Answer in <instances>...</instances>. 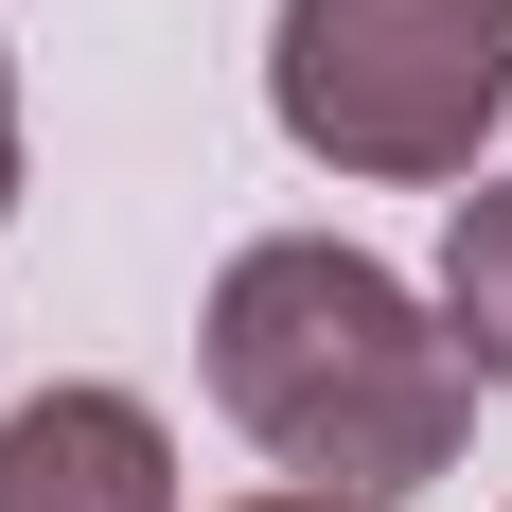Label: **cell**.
Returning a JSON list of instances; mask_svg holds the SVG:
<instances>
[{"mask_svg": "<svg viewBox=\"0 0 512 512\" xmlns=\"http://www.w3.org/2000/svg\"><path fill=\"white\" fill-rule=\"evenodd\" d=\"M0 89H18V53H0Z\"/></svg>", "mask_w": 512, "mask_h": 512, "instance_id": "cell-7", "label": "cell"}, {"mask_svg": "<svg viewBox=\"0 0 512 512\" xmlns=\"http://www.w3.org/2000/svg\"><path fill=\"white\" fill-rule=\"evenodd\" d=\"M195 371H212V407H230V442L265 477L389 495V512L460 460V424H477V371L442 336V301L407 265H371L354 230L230 248L212 265V318H195Z\"/></svg>", "mask_w": 512, "mask_h": 512, "instance_id": "cell-1", "label": "cell"}, {"mask_svg": "<svg viewBox=\"0 0 512 512\" xmlns=\"http://www.w3.org/2000/svg\"><path fill=\"white\" fill-rule=\"evenodd\" d=\"M265 124L354 195H460L512 124V0H283Z\"/></svg>", "mask_w": 512, "mask_h": 512, "instance_id": "cell-2", "label": "cell"}, {"mask_svg": "<svg viewBox=\"0 0 512 512\" xmlns=\"http://www.w3.org/2000/svg\"><path fill=\"white\" fill-rule=\"evenodd\" d=\"M0 230H18V89H0Z\"/></svg>", "mask_w": 512, "mask_h": 512, "instance_id": "cell-6", "label": "cell"}, {"mask_svg": "<svg viewBox=\"0 0 512 512\" xmlns=\"http://www.w3.org/2000/svg\"><path fill=\"white\" fill-rule=\"evenodd\" d=\"M230 512H389V495H318V477H265V495H230Z\"/></svg>", "mask_w": 512, "mask_h": 512, "instance_id": "cell-5", "label": "cell"}, {"mask_svg": "<svg viewBox=\"0 0 512 512\" xmlns=\"http://www.w3.org/2000/svg\"><path fill=\"white\" fill-rule=\"evenodd\" d=\"M0 512H177V424L106 371H53L0 407Z\"/></svg>", "mask_w": 512, "mask_h": 512, "instance_id": "cell-3", "label": "cell"}, {"mask_svg": "<svg viewBox=\"0 0 512 512\" xmlns=\"http://www.w3.org/2000/svg\"><path fill=\"white\" fill-rule=\"evenodd\" d=\"M442 336H460V371L477 389H512V159L495 177H460V212H442Z\"/></svg>", "mask_w": 512, "mask_h": 512, "instance_id": "cell-4", "label": "cell"}]
</instances>
